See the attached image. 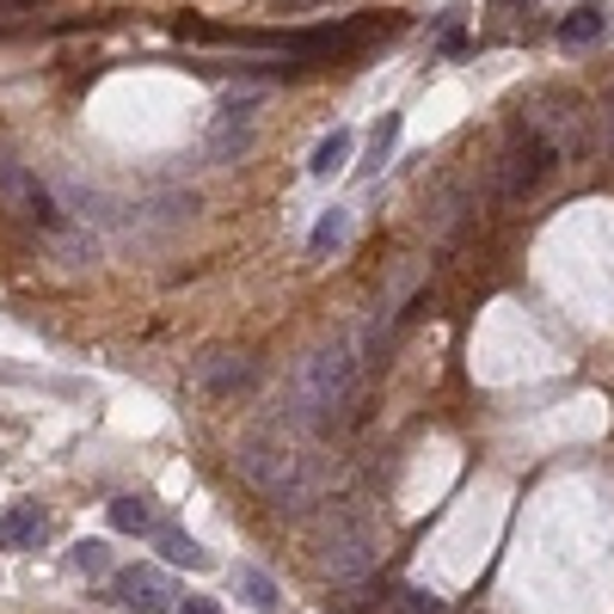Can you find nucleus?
<instances>
[{"label":"nucleus","instance_id":"obj_1","mask_svg":"<svg viewBox=\"0 0 614 614\" xmlns=\"http://www.w3.org/2000/svg\"><path fill=\"white\" fill-rule=\"evenodd\" d=\"M234 467L283 516H302L307 504H320V461H314V448H307L295 418H271V424L246 430L240 443H234Z\"/></svg>","mask_w":614,"mask_h":614},{"label":"nucleus","instance_id":"obj_2","mask_svg":"<svg viewBox=\"0 0 614 614\" xmlns=\"http://www.w3.org/2000/svg\"><path fill=\"white\" fill-rule=\"evenodd\" d=\"M356 382H363V356L344 344V338H332V344H320V351H307L302 375H295V424H314V430H332L351 418L356 406Z\"/></svg>","mask_w":614,"mask_h":614},{"label":"nucleus","instance_id":"obj_3","mask_svg":"<svg viewBox=\"0 0 614 614\" xmlns=\"http://www.w3.org/2000/svg\"><path fill=\"white\" fill-rule=\"evenodd\" d=\"M314 566L332 583L375 578V566H382V528H375V516H368L363 504H351V498H338V504L326 510L320 535H314Z\"/></svg>","mask_w":614,"mask_h":614},{"label":"nucleus","instance_id":"obj_4","mask_svg":"<svg viewBox=\"0 0 614 614\" xmlns=\"http://www.w3.org/2000/svg\"><path fill=\"white\" fill-rule=\"evenodd\" d=\"M553 167H559V148L541 129L522 123L516 136L504 141V154H498V203H528L553 179Z\"/></svg>","mask_w":614,"mask_h":614},{"label":"nucleus","instance_id":"obj_5","mask_svg":"<svg viewBox=\"0 0 614 614\" xmlns=\"http://www.w3.org/2000/svg\"><path fill=\"white\" fill-rule=\"evenodd\" d=\"M528 129H541V136L559 148V160H583V154L596 148V136H590V111H583L578 99H547V111H535Z\"/></svg>","mask_w":614,"mask_h":614},{"label":"nucleus","instance_id":"obj_6","mask_svg":"<svg viewBox=\"0 0 614 614\" xmlns=\"http://www.w3.org/2000/svg\"><path fill=\"white\" fill-rule=\"evenodd\" d=\"M0 197L13 203V209L25 215V221H37V228H44V234H56V228H61L56 191H49V184L37 179V172H31V167H13V160H7V167H0Z\"/></svg>","mask_w":614,"mask_h":614},{"label":"nucleus","instance_id":"obj_7","mask_svg":"<svg viewBox=\"0 0 614 614\" xmlns=\"http://www.w3.org/2000/svg\"><path fill=\"white\" fill-rule=\"evenodd\" d=\"M252 382H259V363H252L246 351H221V344H215V351L197 356V387H203V394L234 399V394H246Z\"/></svg>","mask_w":614,"mask_h":614},{"label":"nucleus","instance_id":"obj_8","mask_svg":"<svg viewBox=\"0 0 614 614\" xmlns=\"http://www.w3.org/2000/svg\"><path fill=\"white\" fill-rule=\"evenodd\" d=\"M252 111H259V99H228V105H221V117H215V129H209L215 167H228V160H240V154L252 148Z\"/></svg>","mask_w":614,"mask_h":614},{"label":"nucleus","instance_id":"obj_9","mask_svg":"<svg viewBox=\"0 0 614 614\" xmlns=\"http://www.w3.org/2000/svg\"><path fill=\"white\" fill-rule=\"evenodd\" d=\"M111 596L123 602V609H136V614H160V609H172V583L160 578L154 566H129V571H117L111 578Z\"/></svg>","mask_w":614,"mask_h":614},{"label":"nucleus","instance_id":"obj_10","mask_svg":"<svg viewBox=\"0 0 614 614\" xmlns=\"http://www.w3.org/2000/svg\"><path fill=\"white\" fill-rule=\"evenodd\" d=\"M49 535V516L37 504H13L7 516H0V547L13 553V547H37V541Z\"/></svg>","mask_w":614,"mask_h":614},{"label":"nucleus","instance_id":"obj_11","mask_svg":"<svg viewBox=\"0 0 614 614\" xmlns=\"http://www.w3.org/2000/svg\"><path fill=\"white\" fill-rule=\"evenodd\" d=\"M344 160H351V129L338 123V129H326V136H320V148H314L307 172H314V179H332V172H344Z\"/></svg>","mask_w":614,"mask_h":614},{"label":"nucleus","instance_id":"obj_12","mask_svg":"<svg viewBox=\"0 0 614 614\" xmlns=\"http://www.w3.org/2000/svg\"><path fill=\"white\" fill-rule=\"evenodd\" d=\"M111 528H123V535H148L154 528V498H141V491L111 498Z\"/></svg>","mask_w":614,"mask_h":614},{"label":"nucleus","instance_id":"obj_13","mask_svg":"<svg viewBox=\"0 0 614 614\" xmlns=\"http://www.w3.org/2000/svg\"><path fill=\"white\" fill-rule=\"evenodd\" d=\"M154 547H160V559H167V566H184V571H203V566H209V553L184 535V528H160V535H154Z\"/></svg>","mask_w":614,"mask_h":614},{"label":"nucleus","instance_id":"obj_14","mask_svg":"<svg viewBox=\"0 0 614 614\" xmlns=\"http://www.w3.org/2000/svg\"><path fill=\"white\" fill-rule=\"evenodd\" d=\"M394 141H399V111H387L382 123H375V136H368V160H363V179H375V172L394 160Z\"/></svg>","mask_w":614,"mask_h":614},{"label":"nucleus","instance_id":"obj_15","mask_svg":"<svg viewBox=\"0 0 614 614\" xmlns=\"http://www.w3.org/2000/svg\"><path fill=\"white\" fill-rule=\"evenodd\" d=\"M596 37H602V13H596V7H578V13L559 19V44H566V49L596 44Z\"/></svg>","mask_w":614,"mask_h":614},{"label":"nucleus","instance_id":"obj_16","mask_svg":"<svg viewBox=\"0 0 614 614\" xmlns=\"http://www.w3.org/2000/svg\"><path fill=\"white\" fill-rule=\"evenodd\" d=\"M68 566H75L80 578H105V571H111V547H105V541H75V547H68Z\"/></svg>","mask_w":614,"mask_h":614},{"label":"nucleus","instance_id":"obj_17","mask_svg":"<svg viewBox=\"0 0 614 614\" xmlns=\"http://www.w3.org/2000/svg\"><path fill=\"white\" fill-rule=\"evenodd\" d=\"M344 228H351V215H344V209H326L320 221H314V234H307V252H314V259H320V252H332V246L344 240Z\"/></svg>","mask_w":614,"mask_h":614},{"label":"nucleus","instance_id":"obj_18","mask_svg":"<svg viewBox=\"0 0 614 614\" xmlns=\"http://www.w3.org/2000/svg\"><path fill=\"white\" fill-rule=\"evenodd\" d=\"M234 583H240V590H246V602H252V609H264V614H271L276 602H283V596H276V583L264 578V571H252V566H240V571H234Z\"/></svg>","mask_w":614,"mask_h":614},{"label":"nucleus","instance_id":"obj_19","mask_svg":"<svg viewBox=\"0 0 614 614\" xmlns=\"http://www.w3.org/2000/svg\"><path fill=\"white\" fill-rule=\"evenodd\" d=\"M56 246H61V259H68V264H92V259H99V240H92L87 228H68V221L56 228Z\"/></svg>","mask_w":614,"mask_h":614},{"label":"nucleus","instance_id":"obj_20","mask_svg":"<svg viewBox=\"0 0 614 614\" xmlns=\"http://www.w3.org/2000/svg\"><path fill=\"white\" fill-rule=\"evenodd\" d=\"M394 614H448L443 596H430V590H418V583H406L394 596Z\"/></svg>","mask_w":614,"mask_h":614},{"label":"nucleus","instance_id":"obj_21","mask_svg":"<svg viewBox=\"0 0 614 614\" xmlns=\"http://www.w3.org/2000/svg\"><path fill=\"white\" fill-rule=\"evenodd\" d=\"M424 221L436 234H455L461 228V191H443V197H436V209H424Z\"/></svg>","mask_w":614,"mask_h":614},{"label":"nucleus","instance_id":"obj_22","mask_svg":"<svg viewBox=\"0 0 614 614\" xmlns=\"http://www.w3.org/2000/svg\"><path fill=\"white\" fill-rule=\"evenodd\" d=\"M172 614H221L209 596H184V602H172Z\"/></svg>","mask_w":614,"mask_h":614},{"label":"nucleus","instance_id":"obj_23","mask_svg":"<svg viewBox=\"0 0 614 614\" xmlns=\"http://www.w3.org/2000/svg\"><path fill=\"white\" fill-rule=\"evenodd\" d=\"M602 117H609V141H602V148L614 154V92H609V111H602Z\"/></svg>","mask_w":614,"mask_h":614},{"label":"nucleus","instance_id":"obj_24","mask_svg":"<svg viewBox=\"0 0 614 614\" xmlns=\"http://www.w3.org/2000/svg\"><path fill=\"white\" fill-rule=\"evenodd\" d=\"M0 167H7V160H0Z\"/></svg>","mask_w":614,"mask_h":614}]
</instances>
